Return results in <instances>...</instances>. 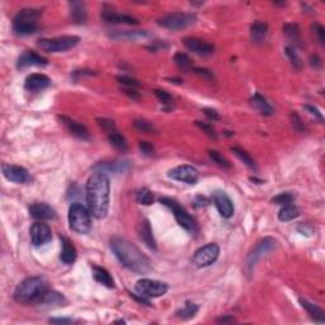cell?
<instances>
[{"instance_id": "obj_31", "label": "cell", "mask_w": 325, "mask_h": 325, "mask_svg": "<svg viewBox=\"0 0 325 325\" xmlns=\"http://www.w3.org/2000/svg\"><path fill=\"white\" fill-rule=\"evenodd\" d=\"M283 33L287 36L288 40L295 44V46H301V31L298 25L296 23H287V25H284L283 27Z\"/></svg>"}, {"instance_id": "obj_30", "label": "cell", "mask_w": 325, "mask_h": 325, "mask_svg": "<svg viewBox=\"0 0 325 325\" xmlns=\"http://www.w3.org/2000/svg\"><path fill=\"white\" fill-rule=\"evenodd\" d=\"M267 35H268V26L266 23L255 22L250 27V36L255 44H262L263 41L266 40Z\"/></svg>"}, {"instance_id": "obj_4", "label": "cell", "mask_w": 325, "mask_h": 325, "mask_svg": "<svg viewBox=\"0 0 325 325\" xmlns=\"http://www.w3.org/2000/svg\"><path fill=\"white\" fill-rule=\"evenodd\" d=\"M42 16L40 9H22L13 19V30L17 35H33L38 30V19Z\"/></svg>"}, {"instance_id": "obj_57", "label": "cell", "mask_w": 325, "mask_h": 325, "mask_svg": "<svg viewBox=\"0 0 325 325\" xmlns=\"http://www.w3.org/2000/svg\"><path fill=\"white\" fill-rule=\"evenodd\" d=\"M95 73H93V71L90 70H76L75 73H74V76H83V75H94Z\"/></svg>"}, {"instance_id": "obj_52", "label": "cell", "mask_w": 325, "mask_h": 325, "mask_svg": "<svg viewBox=\"0 0 325 325\" xmlns=\"http://www.w3.org/2000/svg\"><path fill=\"white\" fill-rule=\"evenodd\" d=\"M203 113L206 114L207 117H209L210 119H211V121H217V119L220 118V116H219V113H217L216 111H215V109H211V108H205L203 109Z\"/></svg>"}, {"instance_id": "obj_12", "label": "cell", "mask_w": 325, "mask_h": 325, "mask_svg": "<svg viewBox=\"0 0 325 325\" xmlns=\"http://www.w3.org/2000/svg\"><path fill=\"white\" fill-rule=\"evenodd\" d=\"M168 177L173 181L183 182L188 185H196L198 181V171L192 166H179L168 172Z\"/></svg>"}, {"instance_id": "obj_35", "label": "cell", "mask_w": 325, "mask_h": 325, "mask_svg": "<svg viewBox=\"0 0 325 325\" xmlns=\"http://www.w3.org/2000/svg\"><path fill=\"white\" fill-rule=\"evenodd\" d=\"M174 63L182 70H191L192 69V61H191L190 56L185 52H177L174 55Z\"/></svg>"}, {"instance_id": "obj_28", "label": "cell", "mask_w": 325, "mask_h": 325, "mask_svg": "<svg viewBox=\"0 0 325 325\" xmlns=\"http://www.w3.org/2000/svg\"><path fill=\"white\" fill-rule=\"evenodd\" d=\"M93 276H94L95 281L102 283L103 286H106V287L108 288L114 287V281L113 278H112L111 273H109L106 268H103V267L93 266Z\"/></svg>"}, {"instance_id": "obj_8", "label": "cell", "mask_w": 325, "mask_h": 325, "mask_svg": "<svg viewBox=\"0 0 325 325\" xmlns=\"http://www.w3.org/2000/svg\"><path fill=\"white\" fill-rule=\"evenodd\" d=\"M196 22V16L192 13H169L159 18L157 23L161 27L172 31H179L187 28Z\"/></svg>"}, {"instance_id": "obj_17", "label": "cell", "mask_w": 325, "mask_h": 325, "mask_svg": "<svg viewBox=\"0 0 325 325\" xmlns=\"http://www.w3.org/2000/svg\"><path fill=\"white\" fill-rule=\"evenodd\" d=\"M50 84H51V80L45 74H31L26 79L25 88L30 92H41L49 88Z\"/></svg>"}, {"instance_id": "obj_37", "label": "cell", "mask_w": 325, "mask_h": 325, "mask_svg": "<svg viewBox=\"0 0 325 325\" xmlns=\"http://www.w3.org/2000/svg\"><path fill=\"white\" fill-rule=\"evenodd\" d=\"M136 201L140 205L149 206V205H152V202H154V196H152V193L147 188H141V190H138L136 192Z\"/></svg>"}, {"instance_id": "obj_56", "label": "cell", "mask_w": 325, "mask_h": 325, "mask_svg": "<svg viewBox=\"0 0 325 325\" xmlns=\"http://www.w3.org/2000/svg\"><path fill=\"white\" fill-rule=\"evenodd\" d=\"M298 231H300L302 235H311L312 234V228L307 224H302V225L298 226Z\"/></svg>"}, {"instance_id": "obj_32", "label": "cell", "mask_w": 325, "mask_h": 325, "mask_svg": "<svg viewBox=\"0 0 325 325\" xmlns=\"http://www.w3.org/2000/svg\"><path fill=\"white\" fill-rule=\"evenodd\" d=\"M298 215H300V211H298L297 207H296L295 205H291V203H288V205H283V207L279 210L278 219L281 220V221L286 222V221H291V220L296 219Z\"/></svg>"}, {"instance_id": "obj_49", "label": "cell", "mask_w": 325, "mask_h": 325, "mask_svg": "<svg viewBox=\"0 0 325 325\" xmlns=\"http://www.w3.org/2000/svg\"><path fill=\"white\" fill-rule=\"evenodd\" d=\"M138 147H140L141 152L144 155H146V156H151V155L154 154V146H152L150 142H147V141H141Z\"/></svg>"}, {"instance_id": "obj_48", "label": "cell", "mask_w": 325, "mask_h": 325, "mask_svg": "<svg viewBox=\"0 0 325 325\" xmlns=\"http://www.w3.org/2000/svg\"><path fill=\"white\" fill-rule=\"evenodd\" d=\"M291 122H292V126L293 128H295L296 131H300V132H303V130H305V126H303L302 121H301L300 116H298L297 113H291Z\"/></svg>"}, {"instance_id": "obj_20", "label": "cell", "mask_w": 325, "mask_h": 325, "mask_svg": "<svg viewBox=\"0 0 325 325\" xmlns=\"http://www.w3.org/2000/svg\"><path fill=\"white\" fill-rule=\"evenodd\" d=\"M30 214L37 220H54L56 212L50 205L44 202H36L30 206Z\"/></svg>"}, {"instance_id": "obj_33", "label": "cell", "mask_w": 325, "mask_h": 325, "mask_svg": "<svg viewBox=\"0 0 325 325\" xmlns=\"http://www.w3.org/2000/svg\"><path fill=\"white\" fill-rule=\"evenodd\" d=\"M108 140L109 142H111L112 146L116 147L117 150H119V151H127L128 149L127 141H126V138L123 137L121 133L117 132V131H113V132L108 133Z\"/></svg>"}, {"instance_id": "obj_14", "label": "cell", "mask_w": 325, "mask_h": 325, "mask_svg": "<svg viewBox=\"0 0 325 325\" xmlns=\"http://www.w3.org/2000/svg\"><path fill=\"white\" fill-rule=\"evenodd\" d=\"M212 200H214L217 211L224 219H230L233 216L235 209H234V203L228 193L224 192V191H215L212 193Z\"/></svg>"}, {"instance_id": "obj_22", "label": "cell", "mask_w": 325, "mask_h": 325, "mask_svg": "<svg viewBox=\"0 0 325 325\" xmlns=\"http://www.w3.org/2000/svg\"><path fill=\"white\" fill-rule=\"evenodd\" d=\"M137 234H138V238H140V240L144 241L145 245H146L147 248H150V249H152V250L156 249V241H155L154 235H152L151 226H150V224L147 220H144V221L138 224Z\"/></svg>"}, {"instance_id": "obj_54", "label": "cell", "mask_w": 325, "mask_h": 325, "mask_svg": "<svg viewBox=\"0 0 325 325\" xmlns=\"http://www.w3.org/2000/svg\"><path fill=\"white\" fill-rule=\"evenodd\" d=\"M52 324H71L73 319H68V317H51L49 320Z\"/></svg>"}, {"instance_id": "obj_36", "label": "cell", "mask_w": 325, "mask_h": 325, "mask_svg": "<svg viewBox=\"0 0 325 325\" xmlns=\"http://www.w3.org/2000/svg\"><path fill=\"white\" fill-rule=\"evenodd\" d=\"M231 150H233L234 154H235L236 156H238L239 159H240L241 161H243L244 164H245V166L249 167L250 169H255L254 160L252 159V156H250V155L248 154V152L245 151V150L240 149V147H238V146H233V147H231Z\"/></svg>"}, {"instance_id": "obj_7", "label": "cell", "mask_w": 325, "mask_h": 325, "mask_svg": "<svg viewBox=\"0 0 325 325\" xmlns=\"http://www.w3.org/2000/svg\"><path fill=\"white\" fill-rule=\"evenodd\" d=\"M159 201L161 205H164V206L172 210L177 222H178L182 228L186 229L187 231H191V233H195L196 229H197V224H196L195 219L181 206V203L178 201L169 197H161Z\"/></svg>"}, {"instance_id": "obj_53", "label": "cell", "mask_w": 325, "mask_h": 325, "mask_svg": "<svg viewBox=\"0 0 325 325\" xmlns=\"http://www.w3.org/2000/svg\"><path fill=\"white\" fill-rule=\"evenodd\" d=\"M310 65L315 69H320L322 65L321 59L317 55H311V57H310Z\"/></svg>"}, {"instance_id": "obj_5", "label": "cell", "mask_w": 325, "mask_h": 325, "mask_svg": "<svg viewBox=\"0 0 325 325\" xmlns=\"http://www.w3.org/2000/svg\"><path fill=\"white\" fill-rule=\"evenodd\" d=\"M69 226L76 234L85 235L92 229V220H90L89 209H85L81 203H73L69 209Z\"/></svg>"}, {"instance_id": "obj_47", "label": "cell", "mask_w": 325, "mask_h": 325, "mask_svg": "<svg viewBox=\"0 0 325 325\" xmlns=\"http://www.w3.org/2000/svg\"><path fill=\"white\" fill-rule=\"evenodd\" d=\"M196 125H197L201 130H203V132H206L210 137H212V138L217 137L216 132H215V128L212 127L211 125H209V123H205V122H201V121H196Z\"/></svg>"}, {"instance_id": "obj_45", "label": "cell", "mask_w": 325, "mask_h": 325, "mask_svg": "<svg viewBox=\"0 0 325 325\" xmlns=\"http://www.w3.org/2000/svg\"><path fill=\"white\" fill-rule=\"evenodd\" d=\"M154 93L157 99H159L162 104H166V106H173V97H172L168 92L161 89H155Z\"/></svg>"}, {"instance_id": "obj_15", "label": "cell", "mask_w": 325, "mask_h": 325, "mask_svg": "<svg viewBox=\"0 0 325 325\" xmlns=\"http://www.w3.org/2000/svg\"><path fill=\"white\" fill-rule=\"evenodd\" d=\"M2 172H3V176L8 181L13 182V183L23 185V183H28L31 181L30 173L23 167L12 166V164H6L4 162L3 166H2Z\"/></svg>"}, {"instance_id": "obj_3", "label": "cell", "mask_w": 325, "mask_h": 325, "mask_svg": "<svg viewBox=\"0 0 325 325\" xmlns=\"http://www.w3.org/2000/svg\"><path fill=\"white\" fill-rule=\"evenodd\" d=\"M47 290V283L44 278L37 276L28 277L17 286L14 291V300L19 303H37Z\"/></svg>"}, {"instance_id": "obj_38", "label": "cell", "mask_w": 325, "mask_h": 325, "mask_svg": "<svg viewBox=\"0 0 325 325\" xmlns=\"http://www.w3.org/2000/svg\"><path fill=\"white\" fill-rule=\"evenodd\" d=\"M133 126L137 131L140 132H145V133H151L155 131V126L152 125L151 122L147 121V119L144 118H138L133 121Z\"/></svg>"}, {"instance_id": "obj_2", "label": "cell", "mask_w": 325, "mask_h": 325, "mask_svg": "<svg viewBox=\"0 0 325 325\" xmlns=\"http://www.w3.org/2000/svg\"><path fill=\"white\" fill-rule=\"evenodd\" d=\"M111 250L117 259L130 271L137 274H146L151 271V262L135 244L119 236H114L109 241Z\"/></svg>"}, {"instance_id": "obj_55", "label": "cell", "mask_w": 325, "mask_h": 325, "mask_svg": "<svg viewBox=\"0 0 325 325\" xmlns=\"http://www.w3.org/2000/svg\"><path fill=\"white\" fill-rule=\"evenodd\" d=\"M123 93H126V94L128 95L130 98H132V99H140V94H138L137 89H132V88H123Z\"/></svg>"}, {"instance_id": "obj_34", "label": "cell", "mask_w": 325, "mask_h": 325, "mask_svg": "<svg viewBox=\"0 0 325 325\" xmlns=\"http://www.w3.org/2000/svg\"><path fill=\"white\" fill-rule=\"evenodd\" d=\"M197 312H198V305H196V303L193 302H187L181 310L177 311V316H178L179 319L188 320L195 317Z\"/></svg>"}, {"instance_id": "obj_25", "label": "cell", "mask_w": 325, "mask_h": 325, "mask_svg": "<svg viewBox=\"0 0 325 325\" xmlns=\"http://www.w3.org/2000/svg\"><path fill=\"white\" fill-rule=\"evenodd\" d=\"M70 16L73 22L76 25H84L87 22V8L83 2H71L70 4Z\"/></svg>"}, {"instance_id": "obj_27", "label": "cell", "mask_w": 325, "mask_h": 325, "mask_svg": "<svg viewBox=\"0 0 325 325\" xmlns=\"http://www.w3.org/2000/svg\"><path fill=\"white\" fill-rule=\"evenodd\" d=\"M250 103L263 116H272L273 114V108H272L271 104L267 102L266 98L258 94V93L250 98Z\"/></svg>"}, {"instance_id": "obj_10", "label": "cell", "mask_w": 325, "mask_h": 325, "mask_svg": "<svg viewBox=\"0 0 325 325\" xmlns=\"http://www.w3.org/2000/svg\"><path fill=\"white\" fill-rule=\"evenodd\" d=\"M220 255V248L217 244L211 243L196 250L193 254V264L197 268H205L214 264Z\"/></svg>"}, {"instance_id": "obj_42", "label": "cell", "mask_w": 325, "mask_h": 325, "mask_svg": "<svg viewBox=\"0 0 325 325\" xmlns=\"http://www.w3.org/2000/svg\"><path fill=\"white\" fill-rule=\"evenodd\" d=\"M295 200V196L290 192H283L277 195L276 197L272 198V202L277 203V205H288V203H292V201Z\"/></svg>"}, {"instance_id": "obj_1", "label": "cell", "mask_w": 325, "mask_h": 325, "mask_svg": "<svg viewBox=\"0 0 325 325\" xmlns=\"http://www.w3.org/2000/svg\"><path fill=\"white\" fill-rule=\"evenodd\" d=\"M111 185L107 173L94 171L87 183V202L90 214L95 219H104L109 210Z\"/></svg>"}, {"instance_id": "obj_39", "label": "cell", "mask_w": 325, "mask_h": 325, "mask_svg": "<svg viewBox=\"0 0 325 325\" xmlns=\"http://www.w3.org/2000/svg\"><path fill=\"white\" fill-rule=\"evenodd\" d=\"M284 51H286V55H287L288 59H290L293 68H295L296 70H301V69H302V61H301L300 56H298L297 52H296V49H293L292 46H287L284 49Z\"/></svg>"}, {"instance_id": "obj_51", "label": "cell", "mask_w": 325, "mask_h": 325, "mask_svg": "<svg viewBox=\"0 0 325 325\" xmlns=\"http://www.w3.org/2000/svg\"><path fill=\"white\" fill-rule=\"evenodd\" d=\"M193 71H195L196 74H198L200 76H202V78L207 79V80H212V79H214V75H212V73L210 70H207V69L196 68V69H193Z\"/></svg>"}, {"instance_id": "obj_21", "label": "cell", "mask_w": 325, "mask_h": 325, "mask_svg": "<svg viewBox=\"0 0 325 325\" xmlns=\"http://www.w3.org/2000/svg\"><path fill=\"white\" fill-rule=\"evenodd\" d=\"M60 121L63 122L64 125H65V127L69 130V132L75 136V137L81 138V140H89L90 138L89 131H88V128L85 127L84 125H81L79 122L74 121V119L71 118H68V117L65 116L60 117Z\"/></svg>"}, {"instance_id": "obj_16", "label": "cell", "mask_w": 325, "mask_h": 325, "mask_svg": "<svg viewBox=\"0 0 325 325\" xmlns=\"http://www.w3.org/2000/svg\"><path fill=\"white\" fill-rule=\"evenodd\" d=\"M183 44L187 47L190 51L195 52V54L200 55V56H207V55L214 54L215 46L210 42H206V41L200 40V38L195 37H188L183 40Z\"/></svg>"}, {"instance_id": "obj_18", "label": "cell", "mask_w": 325, "mask_h": 325, "mask_svg": "<svg viewBox=\"0 0 325 325\" xmlns=\"http://www.w3.org/2000/svg\"><path fill=\"white\" fill-rule=\"evenodd\" d=\"M102 19L107 23H125V25H137L138 21L133 17L127 16V14H119L114 12L112 8H107L102 11Z\"/></svg>"}, {"instance_id": "obj_9", "label": "cell", "mask_w": 325, "mask_h": 325, "mask_svg": "<svg viewBox=\"0 0 325 325\" xmlns=\"http://www.w3.org/2000/svg\"><path fill=\"white\" fill-rule=\"evenodd\" d=\"M135 288L140 295L145 296L147 298L151 297H160V296L166 295L169 290V286L166 282L155 281V279L142 278L138 279L135 284Z\"/></svg>"}, {"instance_id": "obj_43", "label": "cell", "mask_w": 325, "mask_h": 325, "mask_svg": "<svg viewBox=\"0 0 325 325\" xmlns=\"http://www.w3.org/2000/svg\"><path fill=\"white\" fill-rule=\"evenodd\" d=\"M117 80H118L119 84L123 85V88H132V89H137V88L140 87V83H138L136 79L131 78V76L119 75L117 76Z\"/></svg>"}, {"instance_id": "obj_46", "label": "cell", "mask_w": 325, "mask_h": 325, "mask_svg": "<svg viewBox=\"0 0 325 325\" xmlns=\"http://www.w3.org/2000/svg\"><path fill=\"white\" fill-rule=\"evenodd\" d=\"M97 122H98V125L103 128L107 133H111V132H113V131H116V127H114V122L112 121V119L99 118V119H97Z\"/></svg>"}, {"instance_id": "obj_29", "label": "cell", "mask_w": 325, "mask_h": 325, "mask_svg": "<svg viewBox=\"0 0 325 325\" xmlns=\"http://www.w3.org/2000/svg\"><path fill=\"white\" fill-rule=\"evenodd\" d=\"M298 302L301 303V306H302L303 309L309 312V315L315 320V321H317V322L325 321V312L322 311V309H320L319 306H316V305L311 303L310 301L305 300V298H300V300H298Z\"/></svg>"}, {"instance_id": "obj_19", "label": "cell", "mask_w": 325, "mask_h": 325, "mask_svg": "<svg viewBox=\"0 0 325 325\" xmlns=\"http://www.w3.org/2000/svg\"><path fill=\"white\" fill-rule=\"evenodd\" d=\"M47 64H49V61L45 57L41 56V55L36 54L33 51H26L25 54L19 56L17 66L23 69L30 68V66H46Z\"/></svg>"}, {"instance_id": "obj_13", "label": "cell", "mask_w": 325, "mask_h": 325, "mask_svg": "<svg viewBox=\"0 0 325 325\" xmlns=\"http://www.w3.org/2000/svg\"><path fill=\"white\" fill-rule=\"evenodd\" d=\"M31 234V240L35 247H42L45 244H47L49 241H51L52 233L51 229L47 224L42 221L35 222L30 230Z\"/></svg>"}, {"instance_id": "obj_6", "label": "cell", "mask_w": 325, "mask_h": 325, "mask_svg": "<svg viewBox=\"0 0 325 325\" xmlns=\"http://www.w3.org/2000/svg\"><path fill=\"white\" fill-rule=\"evenodd\" d=\"M79 41H80V38L78 36H61V37L55 38H42V40H40L37 42V46L45 52L56 54V52H65L68 50L74 49L79 44Z\"/></svg>"}, {"instance_id": "obj_11", "label": "cell", "mask_w": 325, "mask_h": 325, "mask_svg": "<svg viewBox=\"0 0 325 325\" xmlns=\"http://www.w3.org/2000/svg\"><path fill=\"white\" fill-rule=\"evenodd\" d=\"M276 247H277L276 239H273V238L262 239V240H260L259 243H258L257 245L253 248V250L249 253V255H248L247 267H248V271H249V273L253 271V268L255 267V264L258 263V260H259L260 258L264 257L267 253L272 252V250H273Z\"/></svg>"}, {"instance_id": "obj_24", "label": "cell", "mask_w": 325, "mask_h": 325, "mask_svg": "<svg viewBox=\"0 0 325 325\" xmlns=\"http://www.w3.org/2000/svg\"><path fill=\"white\" fill-rule=\"evenodd\" d=\"M61 253H60V259L63 260L65 264H73L76 260V249L70 240L65 236H61Z\"/></svg>"}, {"instance_id": "obj_44", "label": "cell", "mask_w": 325, "mask_h": 325, "mask_svg": "<svg viewBox=\"0 0 325 325\" xmlns=\"http://www.w3.org/2000/svg\"><path fill=\"white\" fill-rule=\"evenodd\" d=\"M312 33H314L315 38L317 40V42H319L321 46H324L325 45V28L322 27L320 23H314L312 25Z\"/></svg>"}, {"instance_id": "obj_23", "label": "cell", "mask_w": 325, "mask_h": 325, "mask_svg": "<svg viewBox=\"0 0 325 325\" xmlns=\"http://www.w3.org/2000/svg\"><path fill=\"white\" fill-rule=\"evenodd\" d=\"M131 168L130 161L123 160V161H114V162H99L94 167V171L103 172V173H121L126 172Z\"/></svg>"}, {"instance_id": "obj_26", "label": "cell", "mask_w": 325, "mask_h": 325, "mask_svg": "<svg viewBox=\"0 0 325 325\" xmlns=\"http://www.w3.org/2000/svg\"><path fill=\"white\" fill-rule=\"evenodd\" d=\"M65 301L64 296L59 292H55V291H49L47 290L46 292L42 295V297L37 301V303L40 306H57V305H61V303Z\"/></svg>"}, {"instance_id": "obj_50", "label": "cell", "mask_w": 325, "mask_h": 325, "mask_svg": "<svg viewBox=\"0 0 325 325\" xmlns=\"http://www.w3.org/2000/svg\"><path fill=\"white\" fill-rule=\"evenodd\" d=\"M303 108L306 109L307 112H309L310 114H311V116H314L315 118H317L319 119L320 122H322L324 121V118H322V114L320 113V111L317 108H315L314 106H310V104H305V106H303Z\"/></svg>"}, {"instance_id": "obj_40", "label": "cell", "mask_w": 325, "mask_h": 325, "mask_svg": "<svg viewBox=\"0 0 325 325\" xmlns=\"http://www.w3.org/2000/svg\"><path fill=\"white\" fill-rule=\"evenodd\" d=\"M209 155H210V157H211L212 161L216 162L217 166L221 167V168H224V169L231 168V164L229 162V160H226L225 157L222 156V155L220 154L219 151H216V150H210Z\"/></svg>"}, {"instance_id": "obj_41", "label": "cell", "mask_w": 325, "mask_h": 325, "mask_svg": "<svg viewBox=\"0 0 325 325\" xmlns=\"http://www.w3.org/2000/svg\"><path fill=\"white\" fill-rule=\"evenodd\" d=\"M149 33L147 32H127V33H118V35H113L112 37L117 38V40H138V38H144L147 37Z\"/></svg>"}, {"instance_id": "obj_58", "label": "cell", "mask_w": 325, "mask_h": 325, "mask_svg": "<svg viewBox=\"0 0 325 325\" xmlns=\"http://www.w3.org/2000/svg\"><path fill=\"white\" fill-rule=\"evenodd\" d=\"M217 321H220V322H234V321H235V319H234V317H229V316H222V317H220V319H217Z\"/></svg>"}]
</instances>
